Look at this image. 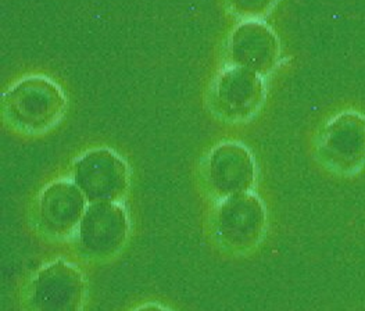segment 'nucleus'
Wrapping results in <instances>:
<instances>
[{
    "label": "nucleus",
    "mask_w": 365,
    "mask_h": 311,
    "mask_svg": "<svg viewBox=\"0 0 365 311\" xmlns=\"http://www.w3.org/2000/svg\"><path fill=\"white\" fill-rule=\"evenodd\" d=\"M66 106L61 88L45 77L26 78L3 96L7 124L29 135L53 128L61 120Z\"/></svg>",
    "instance_id": "f257e3e1"
},
{
    "label": "nucleus",
    "mask_w": 365,
    "mask_h": 311,
    "mask_svg": "<svg viewBox=\"0 0 365 311\" xmlns=\"http://www.w3.org/2000/svg\"><path fill=\"white\" fill-rule=\"evenodd\" d=\"M86 293L78 267L67 260H54L42 267L26 287V311H82Z\"/></svg>",
    "instance_id": "f03ea898"
},
{
    "label": "nucleus",
    "mask_w": 365,
    "mask_h": 311,
    "mask_svg": "<svg viewBox=\"0 0 365 311\" xmlns=\"http://www.w3.org/2000/svg\"><path fill=\"white\" fill-rule=\"evenodd\" d=\"M321 163L339 175H354L365 167V114L347 110L335 116L318 139Z\"/></svg>",
    "instance_id": "7ed1b4c3"
},
{
    "label": "nucleus",
    "mask_w": 365,
    "mask_h": 311,
    "mask_svg": "<svg viewBox=\"0 0 365 311\" xmlns=\"http://www.w3.org/2000/svg\"><path fill=\"white\" fill-rule=\"evenodd\" d=\"M267 213L252 192L222 199L215 214V236L232 253L253 250L264 238Z\"/></svg>",
    "instance_id": "20e7f679"
},
{
    "label": "nucleus",
    "mask_w": 365,
    "mask_h": 311,
    "mask_svg": "<svg viewBox=\"0 0 365 311\" xmlns=\"http://www.w3.org/2000/svg\"><path fill=\"white\" fill-rule=\"evenodd\" d=\"M74 182L92 203H120L130 185L128 164L110 149H93L74 165Z\"/></svg>",
    "instance_id": "39448f33"
},
{
    "label": "nucleus",
    "mask_w": 365,
    "mask_h": 311,
    "mask_svg": "<svg viewBox=\"0 0 365 311\" xmlns=\"http://www.w3.org/2000/svg\"><path fill=\"white\" fill-rule=\"evenodd\" d=\"M128 233V214L120 203H92L82 217L77 236L86 256L108 259L124 248Z\"/></svg>",
    "instance_id": "423d86ee"
},
{
    "label": "nucleus",
    "mask_w": 365,
    "mask_h": 311,
    "mask_svg": "<svg viewBox=\"0 0 365 311\" xmlns=\"http://www.w3.org/2000/svg\"><path fill=\"white\" fill-rule=\"evenodd\" d=\"M265 98L262 77L247 68L232 66L215 81L214 104L217 113L228 121H245L253 117Z\"/></svg>",
    "instance_id": "0eeeda50"
},
{
    "label": "nucleus",
    "mask_w": 365,
    "mask_h": 311,
    "mask_svg": "<svg viewBox=\"0 0 365 311\" xmlns=\"http://www.w3.org/2000/svg\"><path fill=\"white\" fill-rule=\"evenodd\" d=\"M207 175L215 196L227 199L252 190L256 182V163L246 146L225 142L210 153Z\"/></svg>",
    "instance_id": "6e6552de"
},
{
    "label": "nucleus",
    "mask_w": 365,
    "mask_h": 311,
    "mask_svg": "<svg viewBox=\"0 0 365 311\" xmlns=\"http://www.w3.org/2000/svg\"><path fill=\"white\" fill-rule=\"evenodd\" d=\"M88 206L89 203L76 182H52L39 198L38 213L41 225L51 236L68 238L78 231Z\"/></svg>",
    "instance_id": "1a4fd4ad"
},
{
    "label": "nucleus",
    "mask_w": 365,
    "mask_h": 311,
    "mask_svg": "<svg viewBox=\"0 0 365 311\" xmlns=\"http://www.w3.org/2000/svg\"><path fill=\"white\" fill-rule=\"evenodd\" d=\"M281 46L275 32L261 20H247L237 26L231 38V57L235 66L269 74L278 64Z\"/></svg>",
    "instance_id": "9d476101"
},
{
    "label": "nucleus",
    "mask_w": 365,
    "mask_h": 311,
    "mask_svg": "<svg viewBox=\"0 0 365 311\" xmlns=\"http://www.w3.org/2000/svg\"><path fill=\"white\" fill-rule=\"evenodd\" d=\"M242 13L249 17V20H260L264 14H267L277 0H239Z\"/></svg>",
    "instance_id": "9b49d317"
},
{
    "label": "nucleus",
    "mask_w": 365,
    "mask_h": 311,
    "mask_svg": "<svg viewBox=\"0 0 365 311\" xmlns=\"http://www.w3.org/2000/svg\"><path fill=\"white\" fill-rule=\"evenodd\" d=\"M133 311H173L165 306H161L158 303H145L142 306H139L138 309H135Z\"/></svg>",
    "instance_id": "f8f14e48"
}]
</instances>
